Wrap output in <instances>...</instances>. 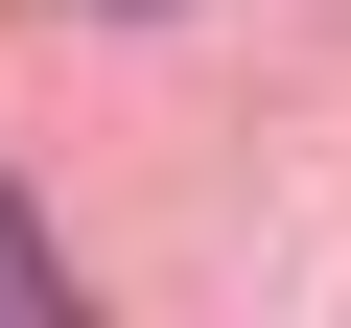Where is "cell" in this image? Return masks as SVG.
Wrapping results in <instances>:
<instances>
[{
    "instance_id": "1",
    "label": "cell",
    "mask_w": 351,
    "mask_h": 328,
    "mask_svg": "<svg viewBox=\"0 0 351 328\" xmlns=\"http://www.w3.org/2000/svg\"><path fill=\"white\" fill-rule=\"evenodd\" d=\"M0 305H24V328H71V258H47V211H24V188H0Z\"/></svg>"
},
{
    "instance_id": "2",
    "label": "cell",
    "mask_w": 351,
    "mask_h": 328,
    "mask_svg": "<svg viewBox=\"0 0 351 328\" xmlns=\"http://www.w3.org/2000/svg\"><path fill=\"white\" fill-rule=\"evenodd\" d=\"M117 24H141V0H117Z\"/></svg>"
}]
</instances>
